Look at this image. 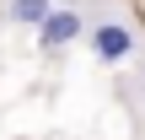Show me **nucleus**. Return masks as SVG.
<instances>
[{
  "label": "nucleus",
  "mask_w": 145,
  "mask_h": 140,
  "mask_svg": "<svg viewBox=\"0 0 145 140\" xmlns=\"http://www.w3.org/2000/svg\"><path fill=\"white\" fill-rule=\"evenodd\" d=\"M75 32H81V16H54V11L43 16V49H54V43H70Z\"/></svg>",
  "instance_id": "nucleus-2"
},
{
  "label": "nucleus",
  "mask_w": 145,
  "mask_h": 140,
  "mask_svg": "<svg viewBox=\"0 0 145 140\" xmlns=\"http://www.w3.org/2000/svg\"><path fill=\"white\" fill-rule=\"evenodd\" d=\"M91 49H97V59L118 65V59H129V54H135V32H129L124 22H102V27L91 32Z\"/></svg>",
  "instance_id": "nucleus-1"
},
{
  "label": "nucleus",
  "mask_w": 145,
  "mask_h": 140,
  "mask_svg": "<svg viewBox=\"0 0 145 140\" xmlns=\"http://www.w3.org/2000/svg\"><path fill=\"white\" fill-rule=\"evenodd\" d=\"M11 16H22V22H43V16H48V0H16Z\"/></svg>",
  "instance_id": "nucleus-3"
}]
</instances>
